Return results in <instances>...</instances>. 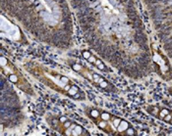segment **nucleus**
Here are the masks:
<instances>
[{
	"label": "nucleus",
	"instance_id": "obj_2",
	"mask_svg": "<svg viewBox=\"0 0 172 136\" xmlns=\"http://www.w3.org/2000/svg\"><path fill=\"white\" fill-rule=\"evenodd\" d=\"M85 113L89 117V118L91 119L95 125L98 128L101 129L103 132H105L107 134H117L116 130L112 126L111 123L100 118L99 109L94 108V107H87V108H85Z\"/></svg>",
	"mask_w": 172,
	"mask_h": 136
},
{
	"label": "nucleus",
	"instance_id": "obj_3",
	"mask_svg": "<svg viewBox=\"0 0 172 136\" xmlns=\"http://www.w3.org/2000/svg\"><path fill=\"white\" fill-rule=\"evenodd\" d=\"M148 112L152 114L153 116L160 118L162 121L172 125V112L165 108H158L156 106H150L148 108Z\"/></svg>",
	"mask_w": 172,
	"mask_h": 136
},
{
	"label": "nucleus",
	"instance_id": "obj_4",
	"mask_svg": "<svg viewBox=\"0 0 172 136\" xmlns=\"http://www.w3.org/2000/svg\"><path fill=\"white\" fill-rule=\"evenodd\" d=\"M83 56H84V58L87 59L88 61L90 62V63H91L93 65H95L96 68L100 70V71L108 72V69L105 67V65H104L103 63H101V61H100V60L96 59L94 55H91L89 51H84V52H83Z\"/></svg>",
	"mask_w": 172,
	"mask_h": 136
},
{
	"label": "nucleus",
	"instance_id": "obj_1",
	"mask_svg": "<svg viewBox=\"0 0 172 136\" xmlns=\"http://www.w3.org/2000/svg\"><path fill=\"white\" fill-rule=\"evenodd\" d=\"M46 122L51 128L62 135H89L88 131L82 125L66 117L48 115L46 117Z\"/></svg>",
	"mask_w": 172,
	"mask_h": 136
}]
</instances>
